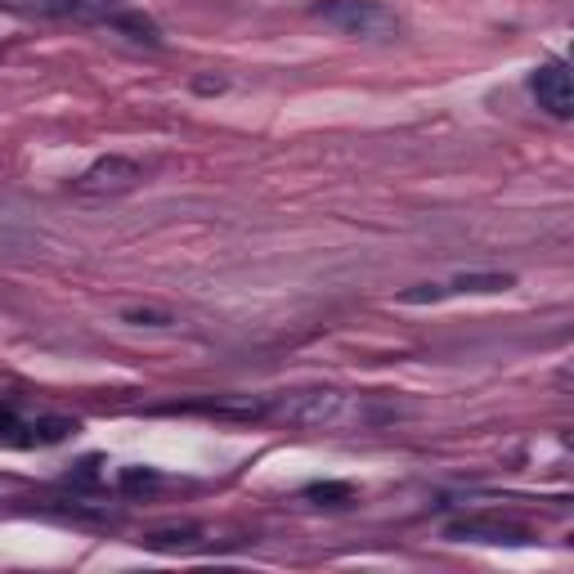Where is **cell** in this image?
Here are the masks:
<instances>
[{
    "instance_id": "obj_17",
    "label": "cell",
    "mask_w": 574,
    "mask_h": 574,
    "mask_svg": "<svg viewBox=\"0 0 574 574\" xmlns=\"http://www.w3.org/2000/svg\"><path fill=\"white\" fill-rule=\"evenodd\" d=\"M67 485H99V458H86V463H77V471L67 476Z\"/></svg>"
},
{
    "instance_id": "obj_2",
    "label": "cell",
    "mask_w": 574,
    "mask_h": 574,
    "mask_svg": "<svg viewBox=\"0 0 574 574\" xmlns=\"http://www.w3.org/2000/svg\"><path fill=\"white\" fill-rule=\"evenodd\" d=\"M310 14L354 41H391L404 28L400 14L386 10L382 0H319V6H310Z\"/></svg>"
},
{
    "instance_id": "obj_7",
    "label": "cell",
    "mask_w": 574,
    "mask_h": 574,
    "mask_svg": "<svg viewBox=\"0 0 574 574\" xmlns=\"http://www.w3.org/2000/svg\"><path fill=\"white\" fill-rule=\"evenodd\" d=\"M162 413H206V417H225V422H269V395H215V400L171 404Z\"/></svg>"
},
{
    "instance_id": "obj_8",
    "label": "cell",
    "mask_w": 574,
    "mask_h": 574,
    "mask_svg": "<svg viewBox=\"0 0 574 574\" xmlns=\"http://www.w3.org/2000/svg\"><path fill=\"white\" fill-rule=\"evenodd\" d=\"M77 431H82L77 417H28V440H32V449L63 445L67 436H77Z\"/></svg>"
},
{
    "instance_id": "obj_11",
    "label": "cell",
    "mask_w": 574,
    "mask_h": 574,
    "mask_svg": "<svg viewBox=\"0 0 574 574\" xmlns=\"http://www.w3.org/2000/svg\"><path fill=\"white\" fill-rule=\"evenodd\" d=\"M117 32H130V41H149V45H162V32H158V23L149 19V14H135V10H117L113 19H108Z\"/></svg>"
},
{
    "instance_id": "obj_15",
    "label": "cell",
    "mask_w": 574,
    "mask_h": 574,
    "mask_svg": "<svg viewBox=\"0 0 574 574\" xmlns=\"http://www.w3.org/2000/svg\"><path fill=\"white\" fill-rule=\"evenodd\" d=\"M449 287H436V283H422V287H408V293L400 297L404 306H422V301H445Z\"/></svg>"
},
{
    "instance_id": "obj_6",
    "label": "cell",
    "mask_w": 574,
    "mask_h": 574,
    "mask_svg": "<svg viewBox=\"0 0 574 574\" xmlns=\"http://www.w3.org/2000/svg\"><path fill=\"white\" fill-rule=\"evenodd\" d=\"M6 10H19V14H41V19H82V23H95V19H113L117 14V0H0Z\"/></svg>"
},
{
    "instance_id": "obj_16",
    "label": "cell",
    "mask_w": 574,
    "mask_h": 574,
    "mask_svg": "<svg viewBox=\"0 0 574 574\" xmlns=\"http://www.w3.org/2000/svg\"><path fill=\"white\" fill-rule=\"evenodd\" d=\"M126 323H135V328H167V323H176L171 315H162V310H126L121 315Z\"/></svg>"
},
{
    "instance_id": "obj_18",
    "label": "cell",
    "mask_w": 574,
    "mask_h": 574,
    "mask_svg": "<svg viewBox=\"0 0 574 574\" xmlns=\"http://www.w3.org/2000/svg\"><path fill=\"white\" fill-rule=\"evenodd\" d=\"M193 91H198V95H221V91H225V82H221V77H215V82H211V77H198V82H193Z\"/></svg>"
},
{
    "instance_id": "obj_13",
    "label": "cell",
    "mask_w": 574,
    "mask_h": 574,
    "mask_svg": "<svg viewBox=\"0 0 574 574\" xmlns=\"http://www.w3.org/2000/svg\"><path fill=\"white\" fill-rule=\"evenodd\" d=\"M512 283V274H463L449 283V293H508Z\"/></svg>"
},
{
    "instance_id": "obj_14",
    "label": "cell",
    "mask_w": 574,
    "mask_h": 574,
    "mask_svg": "<svg viewBox=\"0 0 574 574\" xmlns=\"http://www.w3.org/2000/svg\"><path fill=\"white\" fill-rule=\"evenodd\" d=\"M117 485H121V493L153 489V485H158V471H153V467H126V471L117 476Z\"/></svg>"
},
{
    "instance_id": "obj_10",
    "label": "cell",
    "mask_w": 574,
    "mask_h": 574,
    "mask_svg": "<svg viewBox=\"0 0 574 574\" xmlns=\"http://www.w3.org/2000/svg\"><path fill=\"white\" fill-rule=\"evenodd\" d=\"M301 498L315 502V508H350V502H354V485H346V480H323V485H306Z\"/></svg>"
},
{
    "instance_id": "obj_12",
    "label": "cell",
    "mask_w": 574,
    "mask_h": 574,
    "mask_svg": "<svg viewBox=\"0 0 574 574\" xmlns=\"http://www.w3.org/2000/svg\"><path fill=\"white\" fill-rule=\"evenodd\" d=\"M0 449H32L28 417H19L10 404H0Z\"/></svg>"
},
{
    "instance_id": "obj_5",
    "label": "cell",
    "mask_w": 574,
    "mask_h": 574,
    "mask_svg": "<svg viewBox=\"0 0 574 574\" xmlns=\"http://www.w3.org/2000/svg\"><path fill=\"white\" fill-rule=\"evenodd\" d=\"M445 539L454 543H489V548H525L530 530L517 521H502V517H463L445 525Z\"/></svg>"
},
{
    "instance_id": "obj_4",
    "label": "cell",
    "mask_w": 574,
    "mask_h": 574,
    "mask_svg": "<svg viewBox=\"0 0 574 574\" xmlns=\"http://www.w3.org/2000/svg\"><path fill=\"white\" fill-rule=\"evenodd\" d=\"M530 95L539 99L543 113H552L556 121L574 117V82H570V67L561 59H548L530 72Z\"/></svg>"
},
{
    "instance_id": "obj_1",
    "label": "cell",
    "mask_w": 574,
    "mask_h": 574,
    "mask_svg": "<svg viewBox=\"0 0 574 574\" xmlns=\"http://www.w3.org/2000/svg\"><path fill=\"white\" fill-rule=\"evenodd\" d=\"M269 417H274V422H293V426H341V422L364 417V408H359L346 391L315 386V391L269 395Z\"/></svg>"
},
{
    "instance_id": "obj_9",
    "label": "cell",
    "mask_w": 574,
    "mask_h": 574,
    "mask_svg": "<svg viewBox=\"0 0 574 574\" xmlns=\"http://www.w3.org/2000/svg\"><path fill=\"white\" fill-rule=\"evenodd\" d=\"M139 543L153 552H189V548H202V530L198 525H162V530H149Z\"/></svg>"
},
{
    "instance_id": "obj_3",
    "label": "cell",
    "mask_w": 574,
    "mask_h": 574,
    "mask_svg": "<svg viewBox=\"0 0 574 574\" xmlns=\"http://www.w3.org/2000/svg\"><path fill=\"white\" fill-rule=\"evenodd\" d=\"M139 180H144V167H139V162H130V158H121V153H108V158L91 162L77 180H72V189L86 193V198H117V193L139 189Z\"/></svg>"
}]
</instances>
